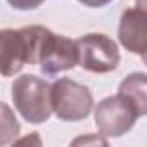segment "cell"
<instances>
[{
    "instance_id": "1",
    "label": "cell",
    "mask_w": 147,
    "mask_h": 147,
    "mask_svg": "<svg viewBox=\"0 0 147 147\" xmlns=\"http://www.w3.org/2000/svg\"><path fill=\"white\" fill-rule=\"evenodd\" d=\"M45 26L2 30L0 33V67L4 76L19 73L26 64H36L38 45Z\"/></svg>"
},
{
    "instance_id": "2",
    "label": "cell",
    "mask_w": 147,
    "mask_h": 147,
    "mask_svg": "<svg viewBox=\"0 0 147 147\" xmlns=\"http://www.w3.org/2000/svg\"><path fill=\"white\" fill-rule=\"evenodd\" d=\"M12 100L19 114L33 125L45 123L52 109V85L35 75H23L12 83Z\"/></svg>"
},
{
    "instance_id": "3",
    "label": "cell",
    "mask_w": 147,
    "mask_h": 147,
    "mask_svg": "<svg viewBox=\"0 0 147 147\" xmlns=\"http://www.w3.org/2000/svg\"><path fill=\"white\" fill-rule=\"evenodd\" d=\"M92 106L94 97L87 85L69 78H59L52 83V109L62 121L85 119L90 114Z\"/></svg>"
},
{
    "instance_id": "4",
    "label": "cell",
    "mask_w": 147,
    "mask_h": 147,
    "mask_svg": "<svg viewBox=\"0 0 147 147\" xmlns=\"http://www.w3.org/2000/svg\"><path fill=\"white\" fill-rule=\"evenodd\" d=\"M78 47V66L85 71L104 75L111 73L119 64L118 45L102 33H88L76 40Z\"/></svg>"
},
{
    "instance_id": "5",
    "label": "cell",
    "mask_w": 147,
    "mask_h": 147,
    "mask_svg": "<svg viewBox=\"0 0 147 147\" xmlns=\"http://www.w3.org/2000/svg\"><path fill=\"white\" fill-rule=\"evenodd\" d=\"M36 64L45 75H57V73L73 69L78 64L76 40L55 35L49 28H45L38 45Z\"/></svg>"
},
{
    "instance_id": "6",
    "label": "cell",
    "mask_w": 147,
    "mask_h": 147,
    "mask_svg": "<svg viewBox=\"0 0 147 147\" xmlns=\"http://www.w3.org/2000/svg\"><path fill=\"white\" fill-rule=\"evenodd\" d=\"M94 118H95V125L100 135L121 137L133 128L138 118V113L123 95L118 94V95L102 99L95 106Z\"/></svg>"
},
{
    "instance_id": "7",
    "label": "cell",
    "mask_w": 147,
    "mask_h": 147,
    "mask_svg": "<svg viewBox=\"0 0 147 147\" xmlns=\"http://www.w3.org/2000/svg\"><path fill=\"white\" fill-rule=\"evenodd\" d=\"M118 38L128 52L142 55L147 50V14L137 7L125 9L119 19Z\"/></svg>"
},
{
    "instance_id": "8",
    "label": "cell",
    "mask_w": 147,
    "mask_h": 147,
    "mask_svg": "<svg viewBox=\"0 0 147 147\" xmlns=\"http://www.w3.org/2000/svg\"><path fill=\"white\" fill-rule=\"evenodd\" d=\"M118 94L123 95L138 113V116H147V75L131 73L118 87Z\"/></svg>"
},
{
    "instance_id": "9",
    "label": "cell",
    "mask_w": 147,
    "mask_h": 147,
    "mask_svg": "<svg viewBox=\"0 0 147 147\" xmlns=\"http://www.w3.org/2000/svg\"><path fill=\"white\" fill-rule=\"evenodd\" d=\"M18 133H19V125L16 118L12 116L7 104H2V138H0V144L2 145L9 144L11 140L16 138Z\"/></svg>"
},
{
    "instance_id": "10",
    "label": "cell",
    "mask_w": 147,
    "mask_h": 147,
    "mask_svg": "<svg viewBox=\"0 0 147 147\" xmlns=\"http://www.w3.org/2000/svg\"><path fill=\"white\" fill-rule=\"evenodd\" d=\"M7 2L18 11H33L38 9L45 0H7Z\"/></svg>"
},
{
    "instance_id": "11",
    "label": "cell",
    "mask_w": 147,
    "mask_h": 147,
    "mask_svg": "<svg viewBox=\"0 0 147 147\" xmlns=\"http://www.w3.org/2000/svg\"><path fill=\"white\" fill-rule=\"evenodd\" d=\"M78 2L87 5V7H104L109 2H113V0H78Z\"/></svg>"
},
{
    "instance_id": "12",
    "label": "cell",
    "mask_w": 147,
    "mask_h": 147,
    "mask_svg": "<svg viewBox=\"0 0 147 147\" xmlns=\"http://www.w3.org/2000/svg\"><path fill=\"white\" fill-rule=\"evenodd\" d=\"M87 142H95V144H106V140H100L97 137H87V138H78L73 144H87Z\"/></svg>"
},
{
    "instance_id": "13",
    "label": "cell",
    "mask_w": 147,
    "mask_h": 147,
    "mask_svg": "<svg viewBox=\"0 0 147 147\" xmlns=\"http://www.w3.org/2000/svg\"><path fill=\"white\" fill-rule=\"evenodd\" d=\"M135 5H137V9H140L147 14V0H135Z\"/></svg>"
},
{
    "instance_id": "14",
    "label": "cell",
    "mask_w": 147,
    "mask_h": 147,
    "mask_svg": "<svg viewBox=\"0 0 147 147\" xmlns=\"http://www.w3.org/2000/svg\"><path fill=\"white\" fill-rule=\"evenodd\" d=\"M33 138H35V140H36V142H40V144H42V140H40V138H38V135H36V133H35V137H33ZM24 142H28V144H30V142H31V138H24V140H19V142H18V144H24Z\"/></svg>"
},
{
    "instance_id": "15",
    "label": "cell",
    "mask_w": 147,
    "mask_h": 147,
    "mask_svg": "<svg viewBox=\"0 0 147 147\" xmlns=\"http://www.w3.org/2000/svg\"><path fill=\"white\" fill-rule=\"evenodd\" d=\"M142 61H144V64L147 66V50H145V52L142 54Z\"/></svg>"
}]
</instances>
